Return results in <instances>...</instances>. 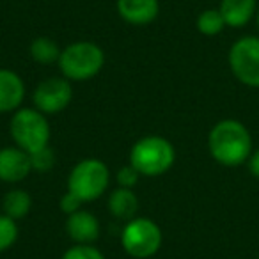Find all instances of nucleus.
I'll return each instance as SVG.
<instances>
[{"instance_id":"1","label":"nucleus","mask_w":259,"mask_h":259,"mask_svg":"<svg viewBox=\"0 0 259 259\" xmlns=\"http://www.w3.org/2000/svg\"><path fill=\"white\" fill-rule=\"evenodd\" d=\"M208 149L215 162L226 167L241 165L252 155V137L247 126L236 119H224L211 128Z\"/></svg>"},{"instance_id":"2","label":"nucleus","mask_w":259,"mask_h":259,"mask_svg":"<svg viewBox=\"0 0 259 259\" xmlns=\"http://www.w3.org/2000/svg\"><path fill=\"white\" fill-rule=\"evenodd\" d=\"M176 162V149L172 142L160 135L142 137L130 149V165H134L144 178L163 176Z\"/></svg>"},{"instance_id":"3","label":"nucleus","mask_w":259,"mask_h":259,"mask_svg":"<svg viewBox=\"0 0 259 259\" xmlns=\"http://www.w3.org/2000/svg\"><path fill=\"white\" fill-rule=\"evenodd\" d=\"M57 66L69 82H85L103 69L105 52L93 41H75L62 48Z\"/></svg>"},{"instance_id":"4","label":"nucleus","mask_w":259,"mask_h":259,"mask_svg":"<svg viewBox=\"0 0 259 259\" xmlns=\"http://www.w3.org/2000/svg\"><path fill=\"white\" fill-rule=\"evenodd\" d=\"M9 134L15 146L30 153L50 146L52 130L47 115L34 107L18 108L9 121Z\"/></svg>"},{"instance_id":"5","label":"nucleus","mask_w":259,"mask_h":259,"mask_svg":"<svg viewBox=\"0 0 259 259\" xmlns=\"http://www.w3.org/2000/svg\"><path fill=\"white\" fill-rule=\"evenodd\" d=\"M110 185V170L98 158H83L71 169L68 176V192L85 202L100 199Z\"/></svg>"},{"instance_id":"6","label":"nucleus","mask_w":259,"mask_h":259,"mask_svg":"<svg viewBox=\"0 0 259 259\" xmlns=\"http://www.w3.org/2000/svg\"><path fill=\"white\" fill-rule=\"evenodd\" d=\"M163 234L160 226L148 217L126 220L121 229V247L130 257L149 259L160 250Z\"/></svg>"},{"instance_id":"7","label":"nucleus","mask_w":259,"mask_h":259,"mask_svg":"<svg viewBox=\"0 0 259 259\" xmlns=\"http://www.w3.org/2000/svg\"><path fill=\"white\" fill-rule=\"evenodd\" d=\"M229 68L247 87H259V37L245 36L229 50Z\"/></svg>"},{"instance_id":"8","label":"nucleus","mask_w":259,"mask_h":259,"mask_svg":"<svg viewBox=\"0 0 259 259\" xmlns=\"http://www.w3.org/2000/svg\"><path fill=\"white\" fill-rule=\"evenodd\" d=\"M71 82L64 76H50L36 85L32 93V103L34 108L43 112L45 115H52L66 110L71 103Z\"/></svg>"},{"instance_id":"9","label":"nucleus","mask_w":259,"mask_h":259,"mask_svg":"<svg viewBox=\"0 0 259 259\" xmlns=\"http://www.w3.org/2000/svg\"><path fill=\"white\" fill-rule=\"evenodd\" d=\"M32 172L30 155L18 146H8L0 149V181L20 183Z\"/></svg>"},{"instance_id":"10","label":"nucleus","mask_w":259,"mask_h":259,"mask_svg":"<svg viewBox=\"0 0 259 259\" xmlns=\"http://www.w3.org/2000/svg\"><path fill=\"white\" fill-rule=\"evenodd\" d=\"M25 83L16 71L0 68V114H13L25 100Z\"/></svg>"},{"instance_id":"11","label":"nucleus","mask_w":259,"mask_h":259,"mask_svg":"<svg viewBox=\"0 0 259 259\" xmlns=\"http://www.w3.org/2000/svg\"><path fill=\"white\" fill-rule=\"evenodd\" d=\"M64 227L66 234L75 243L80 245H93L101 234L100 220L83 208L78 209L76 213H73V215H68Z\"/></svg>"},{"instance_id":"12","label":"nucleus","mask_w":259,"mask_h":259,"mask_svg":"<svg viewBox=\"0 0 259 259\" xmlns=\"http://www.w3.org/2000/svg\"><path fill=\"white\" fill-rule=\"evenodd\" d=\"M158 0H117V15L130 25H148L158 18Z\"/></svg>"},{"instance_id":"13","label":"nucleus","mask_w":259,"mask_h":259,"mask_svg":"<svg viewBox=\"0 0 259 259\" xmlns=\"http://www.w3.org/2000/svg\"><path fill=\"white\" fill-rule=\"evenodd\" d=\"M107 209L115 219H121V220L135 219L139 211V197L134 192V188H122V187L114 188L107 199Z\"/></svg>"},{"instance_id":"14","label":"nucleus","mask_w":259,"mask_h":259,"mask_svg":"<svg viewBox=\"0 0 259 259\" xmlns=\"http://www.w3.org/2000/svg\"><path fill=\"white\" fill-rule=\"evenodd\" d=\"M255 2L257 0H222L219 11L227 27H243L257 13Z\"/></svg>"},{"instance_id":"15","label":"nucleus","mask_w":259,"mask_h":259,"mask_svg":"<svg viewBox=\"0 0 259 259\" xmlns=\"http://www.w3.org/2000/svg\"><path fill=\"white\" fill-rule=\"evenodd\" d=\"M32 208V197L23 188H13L2 199V213L13 220H22L30 213Z\"/></svg>"},{"instance_id":"16","label":"nucleus","mask_w":259,"mask_h":259,"mask_svg":"<svg viewBox=\"0 0 259 259\" xmlns=\"http://www.w3.org/2000/svg\"><path fill=\"white\" fill-rule=\"evenodd\" d=\"M30 57L34 62L43 66H50V64H57L59 57H61V48H59L57 41H54L52 37L47 36H39L36 39H32L29 47Z\"/></svg>"},{"instance_id":"17","label":"nucleus","mask_w":259,"mask_h":259,"mask_svg":"<svg viewBox=\"0 0 259 259\" xmlns=\"http://www.w3.org/2000/svg\"><path fill=\"white\" fill-rule=\"evenodd\" d=\"M197 30L202 34V36H219L220 32L226 27V22H224V16L220 15L219 9H206L201 15L197 16Z\"/></svg>"},{"instance_id":"18","label":"nucleus","mask_w":259,"mask_h":259,"mask_svg":"<svg viewBox=\"0 0 259 259\" xmlns=\"http://www.w3.org/2000/svg\"><path fill=\"white\" fill-rule=\"evenodd\" d=\"M18 222L9 219L8 215H0V254L13 247L18 240Z\"/></svg>"},{"instance_id":"19","label":"nucleus","mask_w":259,"mask_h":259,"mask_svg":"<svg viewBox=\"0 0 259 259\" xmlns=\"http://www.w3.org/2000/svg\"><path fill=\"white\" fill-rule=\"evenodd\" d=\"M55 162H57V158H55V153L50 146L30 153V165H32V170H36V172H50L55 167Z\"/></svg>"},{"instance_id":"20","label":"nucleus","mask_w":259,"mask_h":259,"mask_svg":"<svg viewBox=\"0 0 259 259\" xmlns=\"http://www.w3.org/2000/svg\"><path fill=\"white\" fill-rule=\"evenodd\" d=\"M61 259H107L105 254L94 245H80L75 243L62 254Z\"/></svg>"},{"instance_id":"21","label":"nucleus","mask_w":259,"mask_h":259,"mask_svg":"<svg viewBox=\"0 0 259 259\" xmlns=\"http://www.w3.org/2000/svg\"><path fill=\"white\" fill-rule=\"evenodd\" d=\"M141 174H139V170L135 169L134 165H122L121 169L115 172V181H117L119 187L122 188H135L139 183V180H141Z\"/></svg>"},{"instance_id":"22","label":"nucleus","mask_w":259,"mask_h":259,"mask_svg":"<svg viewBox=\"0 0 259 259\" xmlns=\"http://www.w3.org/2000/svg\"><path fill=\"white\" fill-rule=\"evenodd\" d=\"M82 206H83V202L68 190H66V194L62 195L61 201H59V208H61V211L64 213V215H73V213H76L78 209H82Z\"/></svg>"},{"instance_id":"23","label":"nucleus","mask_w":259,"mask_h":259,"mask_svg":"<svg viewBox=\"0 0 259 259\" xmlns=\"http://www.w3.org/2000/svg\"><path fill=\"white\" fill-rule=\"evenodd\" d=\"M247 163H248V170H250L252 176L259 178V149L255 153H252L250 156H248Z\"/></svg>"},{"instance_id":"24","label":"nucleus","mask_w":259,"mask_h":259,"mask_svg":"<svg viewBox=\"0 0 259 259\" xmlns=\"http://www.w3.org/2000/svg\"><path fill=\"white\" fill-rule=\"evenodd\" d=\"M255 23H257V29H259V9H257V13H255Z\"/></svg>"}]
</instances>
